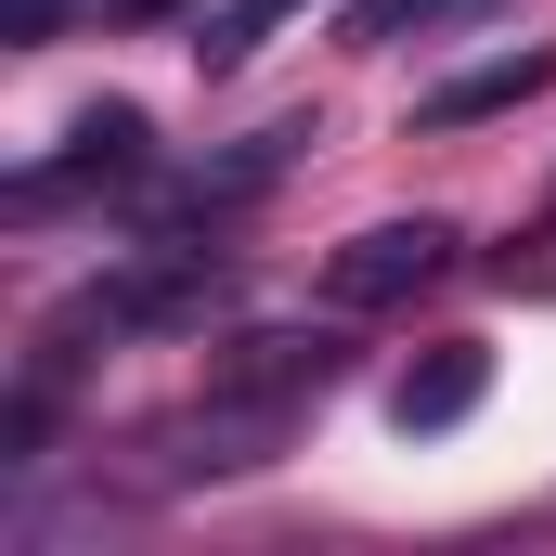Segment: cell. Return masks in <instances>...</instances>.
<instances>
[{
	"instance_id": "obj_4",
	"label": "cell",
	"mask_w": 556,
	"mask_h": 556,
	"mask_svg": "<svg viewBox=\"0 0 556 556\" xmlns=\"http://www.w3.org/2000/svg\"><path fill=\"white\" fill-rule=\"evenodd\" d=\"M324 376H337V350H324V337H247V350L220 363V389H247V402H285V415H298Z\"/></svg>"
},
{
	"instance_id": "obj_6",
	"label": "cell",
	"mask_w": 556,
	"mask_h": 556,
	"mask_svg": "<svg viewBox=\"0 0 556 556\" xmlns=\"http://www.w3.org/2000/svg\"><path fill=\"white\" fill-rule=\"evenodd\" d=\"M492 0H350V39H427V26H466Z\"/></svg>"
},
{
	"instance_id": "obj_1",
	"label": "cell",
	"mask_w": 556,
	"mask_h": 556,
	"mask_svg": "<svg viewBox=\"0 0 556 556\" xmlns=\"http://www.w3.org/2000/svg\"><path fill=\"white\" fill-rule=\"evenodd\" d=\"M453 220H376V233H350L337 260H324V311H402V298H427V285L453 273Z\"/></svg>"
},
{
	"instance_id": "obj_3",
	"label": "cell",
	"mask_w": 556,
	"mask_h": 556,
	"mask_svg": "<svg viewBox=\"0 0 556 556\" xmlns=\"http://www.w3.org/2000/svg\"><path fill=\"white\" fill-rule=\"evenodd\" d=\"M142 155H155V130H142L130 104H104V117H78V142H65L52 168H26V194H65V181H130Z\"/></svg>"
},
{
	"instance_id": "obj_7",
	"label": "cell",
	"mask_w": 556,
	"mask_h": 556,
	"mask_svg": "<svg viewBox=\"0 0 556 556\" xmlns=\"http://www.w3.org/2000/svg\"><path fill=\"white\" fill-rule=\"evenodd\" d=\"M273 13H298V0H233V13H207V39H194V52H207V65H247Z\"/></svg>"
},
{
	"instance_id": "obj_5",
	"label": "cell",
	"mask_w": 556,
	"mask_h": 556,
	"mask_svg": "<svg viewBox=\"0 0 556 556\" xmlns=\"http://www.w3.org/2000/svg\"><path fill=\"white\" fill-rule=\"evenodd\" d=\"M544 78H556V52H505V65H479V78L427 91V117H440V130H466V117H505V104H531Z\"/></svg>"
},
{
	"instance_id": "obj_2",
	"label": "cell",
	"mask_w": 556,
	"mask_h": 556,
	"mask_svg": "<svg viewBox=\"0 0 556 556\" xmlns=\"http://www.w3.org/2000/svg\"><path fill=\"white\" fill-rule=\"evenodd\" d=\"M479 389H492V350H479V337H440L427 363H402L389 427H402V440H427V427H466V415H479Z\"/></svg>"
}]
</instances>
